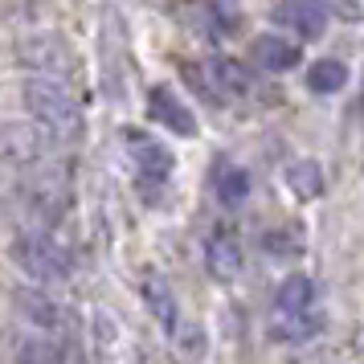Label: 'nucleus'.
I'll return each instance as SVG.
<instances>
[{"label":"nucleus","mask_w":364,"mask_h":364,"mask_svg":"<svg viewBox=\"0 0 364 364\" xmlns=\"http://www.w3.org/2000/svg\"><path fill=\"white\" fill-rule=\"evenodd\" d=\"M250 62L258 70H270V74H287L303 62V50H299V41L282 33H258L250 46Z\"/></svg>","instance_id":"6e6552de"},{"label":"nucleus","mask_w":364,"mask_h":364,"mask_svg":"<svg viewBox=\"0 0 364 364\" xmlns=\"http://www.w3.org/2000/svg\"><path fill=\"white\" fill-rule=\"evenodd\" d=\"M287 184H291L295 197H303V200L323 197V172H319L315 160H299V164L287 168Z\"/></svg>","instance_id":"2eb2a0df"},{"label":"nucleus","mask_w":364,"mask_h":364,"mask_svg":"<svg viewBox=\"0 0 364 364\" xmlns=\"http://www.w3.org/2000/svg\"><path fill=\"white\" fill-rule=\"evenodd\" d=\"M144 299H148L151 315H156L168 331H176V299H172V291H168L164 282L148 279V282H144Z\"/></svg>","instance_id":"dca6fc26"},{"label":"nucleus","mask_w":364,"mask_h":364,"mask_svg":"<svg viewBox=\"0 0 364 364\" xmlns=\"http://www.w3.org/2000/svg\"><path fill=\"white\" fill-rule=\"evenodd\" d=\"M303 78H307V90L311 95H336V90L348 86V66L340 58H315Z\"/></svg>","instance_id":"4468645a"},{"label":"nucleus","mask_w":364,"mask_h":364,"mask_svg":"<svg viewBox=\"0 0 364 364\" xmlns=\"http://www.w3.org/2000/svg\"><path fill=\"white\" fill-rule=\"evenodd\" d=\"M17 303H21V311L29 315L33 328H41V331H58L62 328V307H58L41 287H25V291L17 295Z\"/></svg>","instance_id":"ddd939ff"},{"label":"nucleus","mask_w":364,"mask_h":364,"mask_svg":"<svg viewBox=\"0 0 364 364\" xmlns=\"http://www.w3.org/2000/svg\"><path fill=\"white\" fill-rule=\"evenodd\" d=\"M17 58L29 70V78L70 82V50L58 33H25L17 41Z\"/></svg>","instance_id":"39448f33"},{"label":"nucleus","mask_w":364,"mask_h":364,"mask_svg":"<svg viewBox=\"0 0 364 364\" xmlns=\"http://www.w3.org/2000/svg\"><path fill=\"white\" fill-rule=\"evenodd\" d=\"M205 70H209V78H213L221 99H237V95L254 90V74L242 62H233V58H213V62H205Z\"/></svg>","instance_id":"f8f14e48"},{"label":"nucleus","mask_w":364,"mask_h":364,"mask_svg":"<svg viewBox=\"0 0 364 364\" xmlns=\"http://www.w3.org/2000/svg\"><path fill=\"white\" fill-rule=\"evenodd\" d=\"M205 262H209V274L213 279H237L242 274V237L230 230V225H213L209 237H205Z\"/></svg>","instance_id":"0eeeda50"},{"label":"nucleus","mask_w":364,"mask_h":364,"mask_svg":"<svg viewBox=\"0 0 364 364\" xmlns=\"http://www.w3.org/2000/svg\"><path fill=\"white\" fill-rule=\"evenodd\" d=\"M209 184H213V197L225 209H237L250 197V172L242 164H233V160H217L213 172H209Z\"/></svg>","instance_id":"9b49d317"},{"label":"nucleus","mask_w":364,"mask_h":364,"mask_svg":"<svg viewBox=\"0 0 364 364\" xmlns=\"http://www.w3.org/2000/svg\"><path fill=\"white\" fill-rule=\"evenodd\" d=\"M270 21L282 25V29H291V33H299L303 41H311V37H319L328 29V9L319 0H287V4H279L270 13Z\"/></svg>","instance_id":"1a4fd4ad"},{"label":"nucleus","mask_w":364,"mask_h":364,"mask_svg":"<svg viewBox=\"0 0 364 364\" xmlns=\"http://www.w3.org/2000/svg\"><path fill=\"white\" fill-rule=\"evenodd\" d=\"M148 115L160 123V127H168V132L176 135H197V115L184 107V99H176L168 86H151L148 95Z\"/></svg>","instance_id":"9d476101"},{"label":"nucleus","mask_w":364,"mask_h":364,"mask_svg":"<svg viewBox=\"0 0 364 364\" xmlns=\"http://www.w3.org/2000/svg\"><path fill=\"white\" fill-rule=\"evenodd\" d=\"M25 107L41 132L53 144H74L82 132V107L74 99L70 82H53V78H29L25 82Z\"/></svg>","instance_id":"f03ea898"},{"label":"nucleus","mask_w":364,"mask_h":364,"mask_svg":"<svg viewBox=\"0 0 364 364\" xmlns=\"http://www.w3.org/2000/svg\"><path fill=\"white\" fill-rule=\"evenodd\" d=\"M53 148H58V144L37 127L33 119H29V123H4V127H0V160L21 168L25 176L50 168L53 164Z\"/></svg>","instance_id":"20e7f679"},{"label":"nucleus","mask_w":364,"mask_h":364,"mask_svg":"<svg viewBox=\"0 0 364 364\" xmlns=\"http://www.w3.org/2000/svg\"><path fill=\"white\" fill-rule=\"evenodd\" d=\"M13 258L33 282H58L70 274V254L58 242V233L33 230V225H17L13 233Z\"/></svg>","instance_id":"7ed1b4c3"},{"label":"nucleus","mask_w":364,"mask_h":364,"mask_svg":"<svg viewBox=\"0 0 364 364\" xmlns=\"http://www.w3.org/2000/svg\"><path fill=\"white\" fill-rule=\"evenodd\" d=\"M127 148H132V160H135V176H139V184L160 188V184L172 176V151H168L160 139H151L148 132L132 127V132H127Z\"/></svg>","instance_id":"423d86ee"},{"label":"nucleus","mask_w":364,"mask_h":364,"mask_svg":"<svg viewBox=\"0 0 364 364\" xmlns=\"http://www.w3.org/2000/svg\"><path fill=\"white\" fill-rule=\"evenodd\" d=\"M323 328V311H319V287L311 274H287L274 291V319H270V336L274 340H307Z\"/></svg>","instance_id":"f257e3e1"},{"label":"nucleus","mask_w":364,"mask_h":364,"mask_svg":"<svg viewBox=\"0 0 364 364\" xmlns=\"http://www.w3.org/2000/svg\"><path fill=\"white\" fill-rule=\"evenodd\" d=\"M360 107H364V95H360Z\"/></svg>","instance_id":"f3484780"}]
</instances>
